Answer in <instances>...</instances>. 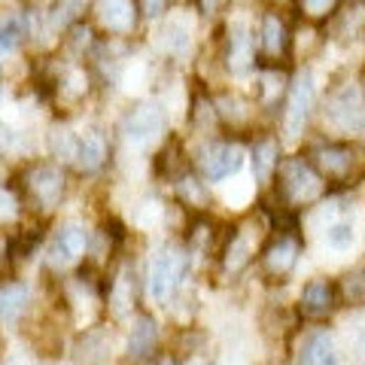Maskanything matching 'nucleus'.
Wrapping results in <instances>:
<instances>
[{"label":"nucleus","mask_w":365,"mask_h":365,"mask_svg":"<svg viewBox=\"0 0 365 365\" xmlns=\"http://www.w3.org/2000/svg\"><path fill=\"white\" fill-rule=\"evenodd\" d=\"M256 61V37L244 21H235L228 31V71L244 76Z\"/></svg>","instance_id":"12"},{"label":"nucleus","mask_w":365,"mask_h":365,"mask_svg":"<svg viewBox=\"0 0 365 365\" xmlns=\"http://www.w3.org/2000/svg\"><path fill=\"white\" fill-rule=\"evenodd\" d=\"M259 46H262L265 55H271V58H280V55L289 49V28L277 13H268L265 19H262Z\"/></svg>","instance_id":"16"},{"label":"nucleus","mask_w":365,"mask_h":365,"mask_svg":"<svg viewBox=\"0 0 365 365\" xmlns=\"http://www.w3.org/2000/svg\"><path fill=\"white\" fill-rule=\"evenodd\" d=\"M86 0H58L55 4V13H52V21L55 25H71V21L83 13Z\"/></svg>","instance_id":"26"},{"label":"nucleus","mask_w":365,"mask_h":365,"mask_svg":"<svg viewBox=\"0 0 365 365\" xmlns=\"http://www.w3.org/2000/svg\"><path fill=\"white\" fill-rule=\"evenodd\" d=\"M168 128V113L162 104H140L137 110H131L128 116H125L122 122V134H125V140L134 143V146H150L155 143L158 137L165 134Z\"/></svg>","instance_id":"6"},{"label":"nucleus","mask_w":365,"mask_h":365,"mask_svg":"<svg viewBox=\"0 0 365 365\" xmlns=\"http://www.w3.org/2000/svg\"><path fill=\"white\" fill-rule=\"evenodd\" d=\"M165 9V0H146V16H158Z\"/></svg>","instance_id":"32"},{"label":"nucleus","mask_w":365,"mask_h":365,"mask_svg":"<svg viewBox=\"0 0 365 365\" xmlns=\"http://www.w3.org/2000/svg\"><path fill=\"white\" fill-rule=\"evenodd\" d=\"M180 195L186 198L189 204H204V201H207V195H204V189H201V182L192 180V177L180 180Z\"/></svg>","instance_id":"28"},{"label":"nucleus","mask_w":365,"mask_h":365,"mask_svg":"<svg viewBox=\"0 0 365 365\" xmlns=\"http://www.w3.org/2000/svg\"><path fill=\"white\" fill-rule=\"evenodd\" d=\"M338 287L332 280H323L317 277L311 283H304L302 289V299H299V311L307 317V319H326L335 314L338 307Z\"/></svg>","instance_id":"9"},{"label":"nucleus","mask_w":365,"mask_h":365,"mask_svg":"<svg viewBox=\"0 0 365 365\" xmlns=\"http://www.w3.org/2000/svg\"><path fill=\"white\" fill-rule=\"evenodd\" d=\"M317 107V86H314V73L302 71L292 79L289 95H287V110H283V131H287L289 140H299L307 119Z\"/></svg>","instance_id":"4"},{"label":"nucleus","mask_w":365,"mask_h":365,"mask_svg":"<svg viewBox=\"0 0 365 365\" xmlns=\"http://www.w3.org/2000/svg\"><path fill=\"white\" fill-rule=\"evenodd\" d=\"M241 168H244V150L237 143H213L201 153V174L213 182L235 177Z\"/></svg>","instance_id":"8"},{"label":"nucleus","mask_w":365,"mask_h":365,"mask_svg":"<svg viewBox=\"0 0 365 365\" xmlns=\"http://www.w3.org/2000/svg\"><path fill=\"white\" fill-rule=\"evenodd\" d=\"M153 365H177V362H174V359H170V356H158V359H155Z\"/></svg>","instance_id":"34"},{"label":"nucleus","mask_w":365,"mask_h":365,"mask_svg":"<svg viewBox=\"0 0 365 365\" xmlns=\"http://www.w3.org/2000/svg\"><path fill=\"white\" fill-rule=\"evenodd\" d=\"M220 4H222V0H201V6L207 9V13H216V9H220Z\"/></svg>","instance_id":"33"},{"label":"nucleus","mask_w":365,"mask_h":365,"mask_svg":"<svg viewBox=\"0 0 365 365\" xmlns=\"http://www.w3.org/2000/svg\"><path fill=\"white\" fill-rule=\"evenodd\" d=\"M350 347H353V353H356V359L365 365V319L353 326V332H350Z\"/></svg>","instance_id":"30"},{"label":"nucleus","mask_w":365,"mask_h":365,"mask_svg":"<svg viewBox=\"0 0 365 365\" xmlns=\"http://www.w3.org/2000/svg\"><path fill=\"white\" fill-rule=\"evenodd\" d=\"M311 165L319 170V177L323 180L350 186V182L359 177V170H362L365 162H362V153L353 143L332 140V143H319L317 146L314 155H311ZM353 186H356V182H353Z\"/></svg>","instance_id":"2"},{"label":"nucleus","mask_w":365,"mask_h":365,"mask_svg":"<svg viewBox=\"0 0 365 365\" xmlns=\"http://www.w3.org/2000/svg\"><path fill=\"white\" fill-rule=\"evenodd\" d=\"M204 365H207V362H204Z\"/></svg>","instance_id":"37"},{"label":"nucleus","mask_w":365,"mask_h":365,"mask_svg":"<svg viewBox=\"0 0 365 365\" xmlns=\"http://www.w3.org/2000/svg\"><path fill=\"white\" fill-rule=\"evenodd\" d=\"M76 165L83 168V170H98L101 165H104V158H107V143H104V137L95 134V131H88V134H79L76 137Z\"/></svg>","instance_id":"19"},{"label":"nucleus","mask_w":365,"mask_h":365,"mask_svg":"<svg viewBox=\"0 0 365 365\" xmlns=\"http://www.w3.org/2000/svg\"><path fill=\"white\" fill-rule=\"evenodd\" d=\"M31 192H34V198L43 204V210H52L55 204L61 201V195H64V177H61V170L52 168V165L37 168L31 174Z\"/></svg>","instance_id":"14"},{"label":"nucleus","mask_w":365,"mask_h":365,"mask_svg":"<svg viewBox=\"0 0 365 365\" xmlns=\"http://www.w3.org/2000/svg\"><path fill=\"white\" fill-rule=\"evenodd\" d=\"M256 256V237H253V228H237L228 237V247H225V271L237 274L241 268H247Z\"/></svg>","instance_id":"15"},{"label":"nucleus","mask_w":365,"mask_h":365,"mask_svg":"<svg viewBox=\"0 0 365 365\" xmlns=\"http://www.w3.org/2000/svg\"><path fill=\"white\" fill-rule=\"evenodd\" d=\"M299 365H338V350L335 338L329 335V329H311L299 341Z\"/></svg>","instance_id":"11"},{"label":"nucleus","mask_w":365,"mask_h":365,"mask_svg":"<svg viewBox=\"0 0 365 365\" xmlns=\"http://www.w3.org/2000/svg\"><path fill=\"white\" fill-rule=\"evenodd\" d=\"M299 253H302V241H299V237H295L292 232L277 235L265 250H262V271H265V277L283 280V277H287V274L295 268V262H299Z\"/></svg>","instance_id":"7"},{"label":"nucleus","mask_w":365,"mask_h":365,"mask_svg":"<svg viewBox=\"0 0 365 365\" xmlns=\"http://www.w3.org/2000/svg\"><path fill=\"white\" fill-rule=\"evenodd\" d=\"M262 86H265V101H268V104H271V101L274 98H277L280 95V73H274V71H268L265 76H262Z\"/></svg>","instance_id":"31"},{"label":"nucleus","mask_w":365,"mask_h":365,"mask_svg":"<svg viewBox=\"0 0 365 365\" xmlns=\"http://www.w3.org/2000/svg\"><path fill=\"white\" fill-rule=\"evenodd\" d=\"M16 216H19V201L6 189H0V222H13Z\"/></svg>","instance_id":"29"},{"label":"nucleus","mask_w":365,"mask_h":365,"mask_svg":"<svg viewBox=\"0 0 365 365\" xmlns=\"http://www.w3.org/2000/svg\"><path fill=\"white\" fill-rule=\"evenodd\" d=\"M326 119L341 131L365 128V91L359 83L338 86L326 98Z\"/></svg>","instance_id":"5"},{"label":"nucleus","mask_w":365,"mask_h":365,"mask_svg":"<svg viewBox=\"0 0 365 365\" xmlns=\"http://www.w3.org/2000/svg\"><path fill=\"white\" fill-rule=\"evenodd\" d=\"M31 299L25 283H4L0 287V319H16Z\"/></svg>","instance_id":"23"},{"label":"nucleus","mask_w":365,"mask_h":365,"mask_svg":"<svg viewBox=\"0 0 365 365\" xmlns=\"http://www.w3.org/2000/svg\"><path fill=\"white\" fill-rule=\"evenodd\" d=\"M353 241H356V228H353L350 220H338L326 225V244L332 250H350Z\"/></svg>","instance_id":"24"},{"label":"nucleus","mask_w":365,"mask_h":365,"mask_svg":"<svg viewBox=\"0 0 365 365\" xmlns=\"http://www.w3.org/2000/svg\"><path fill=\"white\" fill-rule=\"evenodd\" d=\"M4 256H6V241L0 237V265H4Z\"/></svg>","instance_id":"35"},{"label":"nucleus","mask_w":365,"mask_h":365,"mask_svg":"<svg viewBox=\"0 0 365 365\" xmlns=\"http://www.w3.org/2000/svg\"><path fill=\"white\" fill-rule=\"evenodd\" d=\"M158 344V329L153 323V317H137L134 319V329H131V338H128V353L131 359H146L153 356V350Z\"/></svg>","instance_id":"18"},{"label":"nucleus","mask_w":365,"mask_h":365,"mask_svg":"<svg viewBox=\"0 0 365 365\" xmlns=\"http://www.w3.org/2000/svg\"><path fill=\"white\" fill-rule=\"evenodd\" d=\"M323 189H326V180L319 177V170L307 162V158L292 155L277 165V192L292 207L317 201L323 195Z\"/></svg>","instance_id":"1"},{"label":"nucleus","mask_w":365,"mask_h":365,"mask_svg":"<svg viewBox=\"0 0 365 365\" xmlns=\"http://www.w3.org/2000/svg\"><path fill=\"white\" fill-rule=\"evenodd\" d=\"M338 299L344 304H365V262L350 268L344 277L338 280Z\"/></svg>","instance_id":"22"},{"label":"nucleus","mask_w":365,"mask_h":365,"mask_svg":"<svg viewBox=\"0 0 365 365\" xmlns=\"http://www.w3.org/2000/svg\"><path fill=\"white\" fill-rule=\"evenodd\" d=\"M83 250H86V228L79 222H64L49 244V265L52 268L73 265L83 256Z\"/></svg>","instance_id":"10"},{"label":"nucleus","mask_w":365,"mask_h":365,"mask_svg":"<svg viewBox=\"0 0 365 365\" xmlns=\"http://www.w3.org/2000/svg\"><path fill=\"white\" fill-rule=\"evenodd\" d=\"M25 19L16 16V19H6L4 25H0V52H13L21 46V40H25Z\"/></svg>","instance_id":"25"},{"label":"nucleus","mask_w":365,"mask_h":365,"mask_svg":"<svg viewBox=\"0 0 365 365\" xmlns=\"http://www.w3.org/2000/svg\"><path fill=\"white\" fill-rule=\"evenodd\" d=\"M277 143L271 140V137H265V140H256L253 146V174L259 182H268L271 174H277Z\"/></svg>","instance_id":"21"},{"label":"nucleus","mask_w":365,"mask_h":365,"mask_svg":"<svg viewBox=\"0 0 365 365\" xmlns=\"http://www.w3.org/2000/svg\"><path fill=\"white\" fill-rule=\"evenodd\" d=\"M332 34L341 43H356L365 34V4L362 0H344L332 13Z\"/></svg>","instance_id":"13"},{"label":"nucleus","mask_w":365,"mask_h":365,"mask_svg":"<svg viewBox=\"0 0 365 365\" xmlns=\"http://www.w3.org/2000/svg\"><path fill=\"white\" fill-rule=\"evenodd\" d=\"M189 43H192L189 25H182L180 19H168V21H162V28L155 31V46H162L170 55H182L189 49Z\"/></svg>","instance_id":"20"},{"label":"nucleus","mask_w":365,"mask_h":365,"mask_svg":"<svg viewBox=\"0 0 365 365\" xmlns=\"http://www.w3.org/2000/svg\"><path fill=\"white\" fill-rule=\"evenodd\" d=\"M98 16H101V25H104L107 31H116V34L131 31L134 21H137L131 0H101Z\"/></svg>","instance_id":"17"},{"label":"nucleus","mask_w":365,"mask_h":365,"mask_svg":"<svg viewBox=\"0 0 365 365\" xmlns=\"http://www.w3.org/2000/svg\"><path fill=\"white\" fill-rule=\"evenodd\" d=\"M9 365H31V362H28V359H13Z\"/></svg>","instance_id":"36"},{"label":"nucleus","mask_w":365,"mask_h":365,"mask_svg":"<svg viewBox=\"0 0 365 365\" xmlns=\"http://www.w3.org/2000/svg\"><path fill=\"white\" fill-rule=\"evenodd\" d=\"M186 268H189V256L182 247L168 244L158 250L150 262V271H146V292H150V299L165 302L174 292L177 283L186 277Z\"/></svg>","instance_id":"3"},{"label":"nucleus","mask_w":365,"mask_h":365,"mask_svg":"<svg viewBox=\"0 0 365 365\" xmlns=\"http://www.w3.org/2000/svg\"><path fill=\"white\" fill-rule=\"evenodd\" d=\"M299 4L304 9V16H311V19H326L338 9V0H299Z\"/></svg>","instance_id":"27"}]
</instances>
